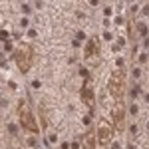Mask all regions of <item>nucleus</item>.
<instances>
[{
    "label": "nucleus",
    "mask_w": 149,
    "mask_h": 149,
    "mask_svg": "<svg viewBox=\"0 0 149 149\" xmlns=\"http://www.w3.org/2000/svg\"><path fill=\"white\" fill-rule=\"evenodd\" d=\"M12 58H14L18 70H20L22 74H26V72L30 70V66H32V48L30 46H20L12 54Z\"/></svg>",
    "instance_id": "obj_1"
},
{
    "label": "nucleus",
    "mask_w": 149,
    "mask_h": 149,
    "mask_svg": "<svg viewBox=\"0 0 149 149\" xmlns=\"http://www.w3.org/2000/svg\"><path fill=\"white\" fill-rule=\"evenodd\" d=\"M18 113H20V123H22L24 129H28V131L36 133V131H38L36 119H34V115H32V111H30V105L24 102V100L20 102V109H18Z\"/></svg>",
    "instance_id": "obj_2"
},
{
    "label": "nucleus",
    "mask_w": 149,
    "mask_h": 149,
    "mask_svg": "<svg viewBox=\"0 0 149 149\" xmlns=\"http://www.w3.org/2000/svg\"><path fill=\"white\" fill-rule=\"evenodd\" d=\"M107 90L113 93L115 97L121 93V90H123V78H121V74H119V72H115L113 76L107 80Z\"/></svg>",
    "instance_id": "obj_3"
},
{
    "label": "nucleus",
    "mask_w": 149,
    "mask_h": 149,
    "mask_svg": "<svg viewBox=\"0 0 149 149\" xmlns=\"http://www.w3.org/2000/svg\"><path fill=\"white\" fill-rule=\"evenodd\" d=\"M97 135H100V141H103V143H107V141H109V137H111V129L107 127V123H105V121H102V123H100Z\"/></svg>",
    "instance_id": "obj_4"
},
{
    "label": "nucleus",
    "mask_w": 149,
    "mask_h": 149,
    "mask_svg": "<svg viewBox=\"0 0 149 149\" xmlns=\"http://www.w3.org/2000/svg\"><path fill=\"white\" fill-rule=\"evenodd\" d=\"M95 52H97V42H95V38H92V40L88 42V46H86V52H84V58H86L88 62H92L90 58H92L93 54H95Z\"/></svg>",
    "instance_id": "obj_5"
},
{
    "label": "nucleus",
    "mask_w": 149,
    "mask_h": 149,
    "mask_svg": "<svg viewBox=\"0 0 149 149\" xmlns=\"http://www.w3.org/2000/svg\"><path fill=\"white\" fill-rule=\"evenodd\" d=\"M81 100H84V103H86V105L93 107V93H92V90L84 88V92H81Z\"/></svg>",
    "instance_id": "obj_6"
},
{
    "label": "nucleus",
    "mask_w": 149,
    "mask_h": 149,
    "mask_svg": "<svg viewBox=\"0 0 149 149\" xmlns=\"http://www.w3.org/2000/svg\"><path fill=\"white\" fill-rule=\"evenodd\" d=\"M86 149H93V135H86Z\"/></svg>",
    "instance_id": "obj_7"
},
{
    "label": "nucleus",
    "mask_w": 149,
    "mask_h": 149,
    "mask_svg": "<svg viewBox=\"0 0 149 149\" xmlns=\"http://www.w3.org/2000/svg\"><path fill=\"white\" fill-rule=\"evenodd\" d=\"M137 28H139V34H141V36H145V32H147V30H145V26H143V24H139Z\"/></svg>",
    "instance_id": "obj_8"
},
{
    "label": "nucleus",
    "mask_w": 149,
    "mask_h": 149,
    "mask_svg": "<svg viewBox=\"0 0 149 149\" xmlns=\"http://www.w3.org/2000/svg\"><path fill=\"white\" fill-rule=\"evenodd\" d=\"M22 10L28 14V12H30V6H28V4H22Z\"/></svg>",
    "instance_id": "obj_9"
}]
</instances>
